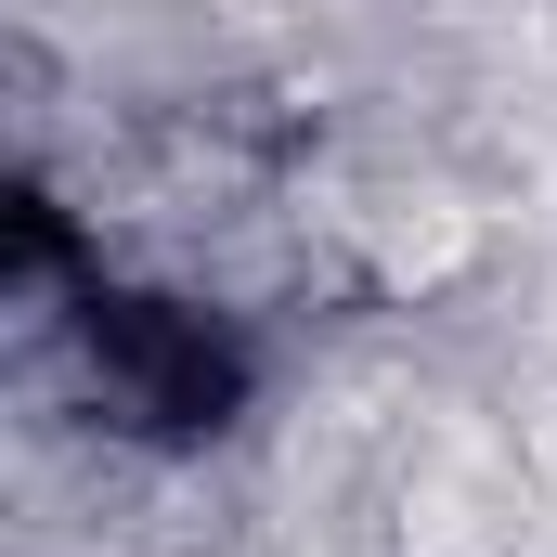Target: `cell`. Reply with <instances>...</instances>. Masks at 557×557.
I'll return each instance as SVG.
<instances>
[{
  "instance_id": "cell-1",
  "label": "cell",
  "mask_w": 557,
  "mask_h": 557,
  "mask_svg": "<svg viewBox=\"0 0 557 557\" xmlns=\"http://www.w3.org/2000/svg\"><path fill=\"white\" fill-rule=\"evenodd\" d=\"M52 324H65L78 403L117 428V441H143V454H208L221 428L260 403V337H247L234 311L182 298V285H117V273H91Z\"/></svg>"
}]
</instances>
